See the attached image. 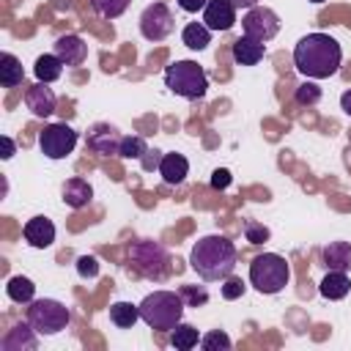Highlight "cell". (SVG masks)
<instances>
[{"instance_id": "obj_1", "label": "cell", "mask_w": 351, "mask_h": 351, "mask_svg": "<svg viewBox=\"0 0 351 351\" xmlns=\"http://www.w3.org/2000/svg\"><path fill=\"white\" fill-rule=\"evenodd\" d=\"M293 63L307 80H326L340 71L343 49L326 33H307L293 47Z\"/></svg>"}, {"instance_id": "obj_2", "label": "cell", "mask_w": 351, "mask_h": 351, "mask_svg": "<svg viewBox=\"0 0 351 351\" xmlns=\"http://www.w3.org/2000/svg\"><path fill=\"white\" fill-rule=\"evenodd\" d=\"M189 266L206 282L225 280L236 269V244L228 236H219V233L203 236V239L195 241V247L189 252Z\"/></svg>"}, {"instance_id": "obj_3", "label": "cell", "mask_w": 351, "mask_h": 351, "mask_svg": "<svg viewBox=\"0 0 351 351\" xmlns=\"http://www.w3.org/2000/svg\"><path fill=\"white\" fill-rule=\"evenodd\" d=\"M137 307H140V318L151 329L170 332L176 324H181V315H184L186 304H184L181 293H176V291H154Z\"/></svg>"}, {"instance_id": "obj_4", "label": "cell", "mask_w": 351, "mask_h": 351, "mask_svg": "<svg viewBox=\"0 0 351 351\" xmlns=\"http://www.w3.org/2000/svg\"><path fill=\"white\" fill-rule=\"evenodd\" d=\"M288 280H291V266L277 252H263L250 263V282L255 291L266 296L280 293L288 285Z\"/></svg>"}, {"instance_id": "obj_5", "label": "cell", "mask_w": 351, "mask_h": 351, "mask_svg": "<svg viewBox=\"0 0 351 351\" xmlns=\"http://www.w3.org/2000/svg\"><path fill=\"white\" fill-rule=\"evenodd\" d=\"M165 85L181 96V99H203L208 90V77L203 71V66H197L195 60H176L173 66L165 69Z\"/></svg>"}, {"instance_id": "obj_6", "label": "cell", "mask_w": 351, "mask_h": 351, "mask_svg": "<svg viewBox=\"0 0 351 351\" xmlns=\"http://www.w3.org/2000/svg\"><path fill=\"white\" fill-rule=\"evenodd\" d=\"M129 266L145 277V280H154V282H162L170 271V258L165 252V247L159 241H151V239H140L129 247Z\"/></svg>"}, {"instance_id": "obj_7", "label": "cell", "mask_w": 351, "mask_h": 351, "mask_svg": "<svg viewBox=\"0 0 351 351\" xmlns=\"http://www.w3.org/2000/svg\"><path fill=\"white\" fill-rule=\"evenodd\" d=\"M27 321L30 326L38 332V335H60L69 321H71V313L63 302L58 299H33L30 307H27Z\"/></svg>"}, {"instance_id": "obj_8", "label": "cell", "mask_w": 351, "mask_h": 351, "mask_svg": "<svg viewBox=\"0 0 351 351\" xmlns=\"http://www.w3.org/2000/svg\"><path fill=\"white\" fill-rule=\"evenodd\" d=\"M77 145V132L69 123H49L38 134V148L47 159H66Z\"/></svg>"}, {"instance_id": "obj_9", "label": "cell", "mask_w": 351, "mask_h": 351, "mask_svg": "<svg viewBox=\"0 0 351 351\" xmlns=\"http://www.w3.org/2000/svg\"><path fill=\"white\" fill-rule=\"evenodd\" d=\"M241 27H244V36L266 44L280 33V16L266 5H255L241 16Z\"/></svg>"}, {"instance_id": "obj_10", "label": "cell", "mask_w": 351, "mask_h": 351, "mask_svg": "<svg viewBox=\"0 0 351 351\" xmlns=\"http://www.w3.org/2000/svg\"><path fill=\"white\" fill-rule=\"evenodd\" d=\"M173 11L165 3H151L140 14V33L148 41H162L173 33Z\"/></svg>"}, {"instance_id": "obj_11", "label": "cell", "mask_w": 351, "mask_h": 351, "mask_svg": "<svg viewBox=\"0 0 351 351\" xmlns=\"http://www.w3.org/2000/svg\"><path fill=\"white\" fill-rule=\"evenodd\" d=\"M121 132L115 129V126H110V123H93L90 129H88V134H85V145H88V151H93V154H99V156H118V148H121Z\"/></svg>"}, {"instance_id": "obj_12", "label": "cell", "mask_w": 351, "mask_h": 351, "mask_svg": "<svg viewBox=\"0 0 351 351\" xmlns=\"http://www.w3.org/2000/svg\"><path fill=\"white\" fill-rule=\"evenodd\" d=\"M203 25L208 30H217V33H225L236 25V8L230 0H208L206 8H203Z\"/></svg>"}, {"instance_id": "obj_13", "label": "cell", "mask_w": 351, "mask_h": 351, "mask_svg": "<svg viewBox=\"0 0 351 351\" xmlns=\"http://www.w3.org/2000/svg\"><path fill=\"white\" fill-rule=\"evenodd\" d=\"M25 104H27V110H30L36 118H49V115L55 112L58 99H55L52 88H47V82H38V80H36V82L25 90Z\"/></svg>"}, {"instance_id": "obj_14", "label": "cell", "mask_w": 351, "mask_h": 351, "mask_svg": "<svg viewBox=\"0 0 351 351\" xmlns=\"http://www.w3.org/2000/svg\"><path fill=\"white\" fill-rule=\"evenodd\" d=\"M52 52L63 60V66H82L85 58H88V44H85L80 36L66 33V36H60V38L55 41V49H52Z\"/></svg>"}, {"instance_id": "obj_15", "label": "cell", "mask_w": 351, "mask_h": 351, "mask_svg": "<svg viewBox=\"0 0 351 351\" xmlns=\"http://www.w3.org/2000/svg\"><path fill=\"white\" fill-rule=\"evenodd\" d=\"M22 233H25V241L30 247H36V250H47L55 241V225H52V219L41 217V214L33 217V219H27L25 228H22Z\"/></svg>"}, {"instance_id": "obj_16", "label": "cell", "mask_w": 351, "mask_h": 351, "mask_svg": "<svg viewBox=\"0 0 351 351\" xmlns=\"http://www.w3.org/2000/svg\"><path fill=\"white\" fill-rule=\"evenodd\" d=\"M3 351H33L38 346V332L30 326V321H19L8 329V335L3 337Z\"/></svg>"}, {"instance_id": "obj_17", "label": "cell", "mask_w": 351, "mask_h": 351, "mask_svg": "<svg viewBox=\"0 0 351 351\" xmlns=\"http://www.w3.org/2000/svg\"><path fill=\"white\" fill-rule=\"evenodd\" d=\"M186 173H189V162H186V156L184 154H165L162 159H159V176H162V181L165 184H170V186H178L184 178H186Z\"/></svg>"}, {"instance_id": "obj_18", "label": "cell", "mask_w": 351, "mask_h": 351, "mask_svg": "<svg viewBox=\"0 0 351 351\" xmlns=\"http://www.w3.org/2000/svg\"><path fill=\"white\" fill-rule=\"evenodd\" d=\"M263 55H266V44L263 41H255L250 36H241V38L233 41V60L239 66H255V63L263 60Z\"/></svg>"}, {"instance_id": "obj_19", "label": "cell", "mask_w": 351, "mask_h": 351, "mask_svg": "<svg viewBox=\"0 0 351 351\" xmlns=\"http://www.w3.org/2000/svg\"><path fill=\"white\" fill-rule=\"evenodd\" d=\"M321 261L326 269L335 271H348L351 269V244L348 241H329L321 250Z\"/></svg>"}, {"instance_id": "obj_20", "label": "cell", "mask_w": 351, "mask_h": 351, "mask_svg": "<svg viewBox=\"0 0 351 351\" xmlns=\"http://www.w3.org/2000/svg\"><path fill=\"white\" fill-rule=\"evenodd\" d=\"M348 291H351V280H348V274L346 271H335V269H326V277L321 280V285H318V293L324 296V299H343V296H348Z\"/></svg>"}, {"instance_id": "obj_21", "label": "cell", "mask_w": 351, "mask_h": 351, "mask_svg": "<svg viewBox=\"0 0 351 351\" xmlns=\"http://www.w3.org/2000/svg\"><path fill=\"white\" fill-rule=\"evenodd\" d=\"M90 197H93V186L85 178H69L63 184V203L69 208H82L90 203Z\"/></svg>"}, {"instance_id": "obj_22", "label": "cell", "mask_w": 351, "mask_h": 351, "mask_svg": "<svg viewBox=\"0 0 351 351\" xmlns=\"http://www.w3.org/2000/svg\"><path fill=\"white\" fill-rule=\"evenodd\" d=\"M33 74H36L38 82H47V85H49V82H55V80L63 74V60H60L55 52H44V55L36 58Z\"/></svg>"}, {"instance_id": "obj_23", "label": "cell", "mask_w": 351, "mask_h": 351, "mask_svg": "<svg viewBox=\"0 0 351 351\" xmlns=\"http://www.w3.org/2000/svg\"><path fill=\"white\" fill-rule=\"evenodd\" d=\"M22 80H25V71H22L19 58L11 55V52H3L0 55V85L3 88H16V85H22Z\"/></svg>"}, {"instance_id": "obj_24", "label": "cell", "mask_w": 351, "mask_h": 351, "mask_svg": "<svg viewBox=\"0 0 351 351\" xmlns=\"http://www.w3.org/2000/svg\"><path fill=\"white\" fill-rule=\"evenodd\" d=\"M181 41H184L189 49L200 52V49H206V47L211 44V30H208L203 22H189V25L184 27V33H181Z\"/></svg>"}, {"instance_id": "obj_25", "label": "cell", "mask_w": 351, "mask_h": 351, "mask_svg": "<svg viewBox=\"0 0 351 351\" xmlns=\"http://www.w3.org/2000/svg\"><path fill=\"white\" fill-rule=\"evenodd\" d=\"M5 293H8L11 302H16V304H27V302H33V296H36V285H33V280L16 274V277L8 280Z\"/></svg>"}, {"instance_id": "obj_26", "label": "cell", "mask_w": 351, "mask_h": 351, "mask_svg": "<svg viewBox=\"0 0 351 351\" xmlns=\"http://www.w3.org/2000/svg\"><path fill=\"white\" fill-rule=\"evenodd\" d=\"M140 318V307H134L132 302H115L110 304V321L118 326V329H132Z\"/></svg>"}, {"instance_id": "obj_27", "label": "cell", "mask_w": 351, "mask_h": 351, "mask_svg": "<svg viewBox=\"0 0 351 351\" xmlns=\"http://www.w3.org/2000/svg\"><path fill=\"white\" fill-rule=\"evenodd\" d=\"M200 343V335H197V329L192 326V324H176L173 329H170V346L176 348V351H189V348H195Z\"/></svg>"}, {"instance_id": "obj_28", "label": "cell", "mask_w": 351, "mask_h": 351, "mask_svg": "<svg viewBox=\"0 0 351 351\" xmlns=\"http://www.w3.org/2000/svg\"><path fill=\"white\" fill-rule=\"evenodd\" d=\"M132 0H90L93 11L101 16V19H118L126 8H129Z\"/></svg>"}, {"instance_id": "obj_29", "label": "cell", "mask_w": 351, "mask_h": 351, "mask_svg": "<svg viewBox=\"0 0 351 351\" xmlns=\"http://www.w3.org/2000/svg\"><path fill=\"white\" fill-rule=\"evenodd\" d=\"M143 154H148V145H145V140H143V137L129 134V137H123V140H121L118 156H123V159H140Z\"/></svg>"}, {"instance_id": "obj_30", "label": "cell", "mask_w": 351, "mask_h": 351, "mask_svg": "<svg viewBox=\"0 0 351 351\" xmlns=\"http://www.w3.org/2000/svg\"><path fill=\"white\" fill-rule=\"evenodd\" d=\"M230 346L233 343L222 329H211L200 337V348H206V351H230Z\"/></svg>"}, {"instance_id": "obj_31", "label": "cell", "mask_w": 351, "mask_h": 351, "mask_svg": "<svg viewBox=\"0 0 351 351\" xmlns=\"http://www.w3.org/2000/svg\"><path fill=\"white\" fill-rule=\"evenodd\" d=\"M293 99L299 101V104H318L321 101V88L315 85V82H302V85H296V93H293Z\"/></svg>"}, {"instance_id": "obj_32", "label": "cell", "mask_w": 351, "mask_h": 351, "mask_svg": "<svg viewBox=\"0 0 351 351\" xmlns=\"http://www.w3.org/2000/svg\"><path fill=\"white\" fill-rule=\"evenodd\" d=\"M181 299H184V304H189V307H197V304H206L208 302V293H206V288H195V285H184L181 291Z\"/></svg>"}, {"instance_id": "obj_33", "label": "cell", "mask_w": 351, "mask_h": 351, "mask_svg": "<svg viewBox=\"0 0 351 351\" xmlns=\"http://www.w3.org/2000/svg\"><path fill=\"white\" fill-rule=\"evenodd\" d=\"M244 288H247V285L241 282V277H233V274H230V277H225V285H222L219 291H222V299L233 302V299H239V296L244 293Z\"/></svg>"}, {"instance_id": "obj_34", "label": "cell", "mask_w": 351, "mask_h": 351, "mask_svg": "<svg viewBox=\"0 0 351 351\" xmlns=\"http://www.w3.org/2000/svg\"><path fill=\"white\" fill-rule=\"evenodd\" d=\"M244 236H247V241H252V244H261V241H266L269 239V228H263V225H258V222H247L244 225Z\"/></svg>"}, {"instance_id": "obj_35", "label": "cell", "mask_w": 351, "mask_h": 351, "mask_svg": "<svg viewBox=\"0 0 351 351\" xmlns=\"http://www.w3.org/2000/svg\"><path fill=\"white\" fill-rule=\"evenodd\" d=\"M77 271H80L82 277H96V274H99L96 258H93V255H80V258H77Z\"/></svg>"}, {"instance_id": "obj_36", "label": "cell", "mask_w": 351, "mask_h": 351, "mask_svg": "<svg viewBox=\"0 0 351 351\" xmlns=\"http://www.w3.org/2000/svg\"><path fill=\"white\" fill-rule=\"evenodd\" d=\"M228 184H230V173H228L225 167H219V170L211 173V186H214V189H225Z\"/></svg>"}, {"instance_id": "obj_37", "label": "cell", "mask_w": 351, "mask_h": 351, "mask_svg": "<svg viewBox=\"0 0 351 351\" xmlns=\"http://www.w3.org/2000/svg\"><path fill=\"white\" fill-rule=\"evenodd\" d=\"M206 3H208V0H178V8L186 11V14H197V11L206 8Z\"/></svg>"}, {"instance_id": "obj_38", "label": "cell", "mask_w": 351, "mask_h": 351, "mask_svg": "<svg viewBox=\"0 0 351 351\" xmlns=\"http://www.w3.org/2000/svg\"><path fill=\"white\" fill-rule=\"evenodd\" d=\"M233 3V8L236 11H250V8H255L258 5V0H230Z\"/></svg>"}, {"instance_id": "obj_39", "label": "cell", "mask_w": 351, "mask_h": 351, "mask_svg": "<svg viewBox=\"0 0 351 351\" xmlns=\"http://www.w3.org/2000/svg\"><path fill=\"white\" fill-rule=\"evenodd\" d=\"M0 143H3V159H11V156H14V143H11V137H3Z\"/></svg>"}, {"instance_id": "obj_40", "label": "cell", "mask_w": 351, "mask_h": 351, "mask_svg": "<svg viewBox=\"0 0 351 351\" xmlns=\"http://www.w3.org/2000/svg\"><path fill=\"white\" fill-rule=\"evenodd\" d=\"M340 110H343L346 115H351V90H346V93L340 96Z\"/></svg>"}, {"instance_id": "obj_41", "label": "cell", "mask_w": 351, "mask_h": 351, "mask_svg": "<svg viewBox=\"0 0 351 351\" xmlns=\"http://www.w3.org/2000/svg\"><path fill=\"white\" fill-rule=\"evenodd\" d=\"M310 3H324V0H310Z\"/></svg>"}]
</instances>
